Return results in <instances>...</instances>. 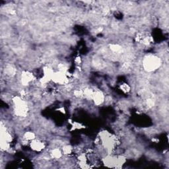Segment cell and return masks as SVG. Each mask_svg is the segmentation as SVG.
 <instances>
[{
  "instance_id": "6da1fadb",
  "label": "cell",
  "mask_w": 169,
  "mask_h": 169,
  "mask_svg": "<svg viewBox=\"0 0 169 169\" xmlns=\"http://www.w3.org/2000/svg\"><path fill=\"white\" fill-rule=\"evenodd\" d=\"M161 62L159 58L151 56L145 59L144 61V66L147 71H153L154 69H157L158 67H159Z\"/></svg>"
},
{
  "instance_id": "7a4b0ae2",
  "label": "cell",
  "mask_w": 169,
  "mask_h": 169,
  "mask_svg": "<svg viewBox=\"0 0 169 169\" xmlns=\"http://www.w3.org/2000/svg\"><path fill=\"white\" fill-rule=\"evenodd\" d=\"M31 147L34 151H41L44 148V144L42 141L33 139L31 142Z\"/></svg>"
},
{
  "instance_id": "3957f363",
  "label": "cell",
  "mask_w": 169,
  "mask_h": 169,
  "mask_svg": "<svg viewBox=\"0 0 169 169\" xmlns=\"http://www.w3.org/2000/svg\"><path fill=\"white\" fill-rule=\"evenodd\" d=\"M24 139H25L27 140H33L35 139V134L33 132H26L24 135Z\"/></svg>"
},
{
  "instance_id": "277c9868",
  "label": "cell",
  "mask_w": 169,
  "mask_h": 169,
  "mask_svg": "<svg viewBox=\"0 0 169 169\" xmlns=\"http://www.w3.org/2000/svg\"><path fill=\"white\" fill-rule=\"evenodd\" d=\"M52 157L56 159H58V158L61 157V152L58 149H54L52 151Z\"/></svg>"
},
{
  "instance_id": "5b68a950",
  "label": "cell",
  "mask_w": 169,
  "mask_h": 169,
  "mask_svg": "<svg viewBox=\"0 0 169 169\" xmlns=\"http://www.w3.org/2000/svg\"><path fill=\"white\" fill-rule=\"evenodd\" d=\"M72 151V148H71V146L69 145H66L63 147V152L64 153L66 154V155H68V154H70Z\"/></svg>"
},
{
  "instance_id": "8992f818",
  "label": "cell",
  "mask_w": 169,
  "mask_h": 169,
  "mask_svg": "<svg viewBox=\"0 0 169 169\" xmlns=\"http://www.w3.org/2000/svg\"><path fill=\"white\" fill-rule=\"evenodd\" d=\"M120 88H121V89H122L123 92H125V93H128V92L130 91V87L129 86L128 84L122 85L120 86Z\"/></svg>"
}]
</instances>
